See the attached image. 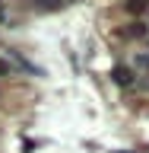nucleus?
Here are the masks:
<instances>
[{"label": "nucleus", "mask_w": 149, "mask_h": 153, "mask_svg": "<svg viewBox=\"0 0 149 153\" xmlns=\"http://www.w3.org/2000/svg\"><path fill=\"white\" fill-rule=\"evenodd\" d=\"M64 0H38V10H60Z\"/></svg>", "instance_id": "obj_4"}, {"label": "nucleus", "mask_w": 149, "mask_h": 153, "mask_svg": "<svg viewBox=\"0 0 149 153\" xmlns=\"http://www.w3.org/2000/svg\"><path fill=\"white\" fill-rule=\"evenodd\" d=\"M114 83H117V86H133V83H137L133 67H114Z\"/></svg>", "instance_id": "obj_1"}, {"label": "nucleus", "mask_w": 149, "mask_h": 153, "mask_svg": "<svg viewBox=\"0 0 149 153\" xmlns=\"http://www.w3.org/2000/svg\"><path fill=\"white\" fill-rule=\"evenodd\" d=\"M137 64H140V67H149V54H137Z\"/></svg>", "instance_id": "obj_5"}, {"label": "nucleus", "mask_w": 149, "mask_h": 153, "mask_svg": "<svg viewBox=\"0 0 149 153\" xmlns=\"http://www.w3.org/2000/svg\"><path fill=\"white\" fill-rule=\"evenodd\" d=\"M10 74V64H7V61H0V76H7Z\"/></svg>", "instance_id": "obj_6"}, {"label": "nucleus", "mask_w": 149, "mask_h": 153, "mask_svg": "<svg viewBox=\"0 0 149 153\" xmlns=\"http://www.w3.org/2000/svg\"><path fill=\"white\" fill-rule=\"evenodd\" d=\"M146 32H149V29L143 26V22H133L130 29H124V35H127V38H143V35H146Z\"/></svg>", "instance_id": "obj_3"}, {"label": "nucleus", "mask_w": 149, "mask_h": 153, "mask_svg": "<svg viewBox=\"0 0 149 153\" xmlns=\"http://www.w3.org/2000/svg\"><path fill=\"white\" fill-rule=\"evenodd\" d=\"M149 10V0H127L124 3V13H130V16H140Z\"/></svg>", "instance_id": "obj_2"}]
</instances>
